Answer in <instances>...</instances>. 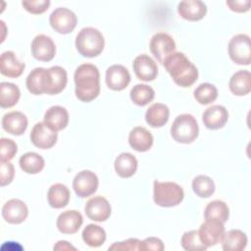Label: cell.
Here are the masks:
<instances>
[{"mask_svg": "<svg viewBox=\"0 0 251 251\" xmlns=\"http://www.w3.org/2000/svg\"><path fill=\"white\" fill-rule=\"evenodd\" d=\"M15 176V169L10 161L0 162V185L5 186L12 182Z\"/></svg>", "mask_w": 251, "mask_h": 251, "instance_id": "obj_40", "label": "cell"}, {"mask_svg": "<svg viewBox=\"0 0 251 251\" xmlns=\"http://www.w3.org/2000/svg\"><path fill=\"white\" fill-rule=\"evenodd\" d=\"M231 93L236 96H244L251 90V74L247 70H240L234 73L228 82Z\"/></svg>", "mask_w": 251, "mask_h": 251, "instance_id": "obj_25", "label": "cell"}, {"mask_svg": "<svg viewBox=\"0 0 251 251\" xmlns=\"http://www.w3.org/2000/svg\"><path fill=\"white\" fill-rule=\"evenodd\" d=\"M247 236L240 229H230L225 232L221 241L225 251H242L247 245Z\"/></svg>", "mask_w": 251, "mask_h": 251, "instance_id": "obj_28", "label": "cell"}, {"mask_svg": "<svg viewBox=\"0 0 251 251\" xmlns=\"http://www.w3.org/2000/svg\"><path fill=\"white\" fill-rule=\"evenodd\" d=\"M170 110L162 103L152 104L145 113V121L152 127H161L169 121Z\"/></svg>", "mask_w": 251, "mask_h": 251, "instance_id": "obj_26", "label": "cell"}, {"mask_svg": "<svg viewBox=\"0 0 251 251\" xmlns=\"http://www.w3.org/2000/svg\"><path fill=\"white\" fill-rule=\"evenodd\" d=\"M82 239L90 247H99L106 240L105 230L98 225L89 224L82 230Z\"/></svg>", "mask_w": 251, "mask_h": 251, "instance_id": "obj_33", "label": "cell"}, {"mask_svg": "<svg viewBox=\"0 0 251 251\" xmlns=\"http://www.w3.org/2000/svg\"><path fill=\"white\" fill-rule=\"evenodd\" d=\"M51 130L58 132L69 124V113L66 108L62 106H52L44 114L43 122Z\"/></svg>", "mask_w": 251, "mask_h": 251, "instance_id": "obj_22", "label": "cell"}, {"mask_svg": "<svg viewBox=\"0 0 251 251\" xmlns=\"http://www.w3.org/2000/svg\"><path fill=\"white\" fill-rule=\"evenodd\" d=\"M25 65L19 61L13 51H5L0 57V73L8 77H19Z\"/></svg>", "mask_w": 251, "mask_h": 251, "instance_id": "obj_23", "label": "cell"}, {"mask_svg": "<svg viewBox=\"0 0 251 251\" xmlns=\"http://www.w3.org/2000/svg\"><path fill=\"white\" fill-rule=\"evenodd\" d=\"M195 100L201 105H208L214 102L218 97V89L209 82L199 84L193 92Z\"/></svg>", "mask_w": 251, "mask_h": 251, "instance_id": "obj_36", "label": "cell"}, {"mask_svg": "<svg viewBox=\"0 0 251 251\" xmlns=\"http://www.w3.org/2000/svg\"><path fill=\"white\" fill-rule=\"evenodd\" d=\"M75 92L81 102H91L100 93V74L93 64H81L75 72Z\"/></svg>", "mask_w": 251, "mask_h": 251, "instance_id": "obj_2", "label": "cell"}, {"mask_svg": "<svg viewBox=\"0 0 251 251\" xmlns=\"http://www.w3.org/2000/svg\"><path fill=\"white\" fill-rule=\"evenodd\" d=\"M132 68L136 77L143 81H152L158 75L156 62L147 54L138 55L133 60Z\"/></svg>", "mask_w": 251, "mask_h": 251, "instance_id": "obj_16", "label": "cell"}, {"mask_svg": "<svg viewBox=\"0 0 251 251\" xmlns=\"http://www.w3.org/2000/svg\"><path fill=\"white\" fill-rule=\"evenodd\" d=\"M105 80L110 89L121 91L130 82V75L126 67L122 65H113L107 69Z\"/></svg>", "mask_w": 251, "mask_h": 251, "instance_id": "obj_17", "label": "cell"}, {"mask_svg": "<svg viewBox=\"0 0 251 251\" xmlns=\"http://www.w3.org/2000/svg\"><path fill=\"white\" fill-rule=\"evenodd\" d=\"M137 160L132 154L124 152L116 158L114 167L119 176L123 178H127L135 174L137 170Z\"/></svg>", "mask_w": 251, "mask_h": 251, "instance_id": "obj_27", "label": "cell"}, {"mask_svg": "<svg viewBox=\"0 0 251 251\" xmlns=\"http://www.w3.org/2000/svg\"><path fill=\"white\" fill-rule=\"evenodd\" d=\"M181 246L184 250L188 251H202L206 250L207 247L202 243L199 237L198 230L185 231L181 237Z\"/></svg>", "mask_w": 251, "mask_h": 251, "instance_id": "obj_37", "label": "cell"}, {"mask_svg": "<svg viewBox=\"0 0 251 251\" xmlns=\"http://www.w3.org/2000/svg\"><path fill=\"white\" fill-rule=\"evenodd\" d=\"M49 23L52 28L61 34H68L72 32L77 24L75 14L68 8L59 7L55 9L50 17Z\"/></svg>", "mask_w": 251, "mask_h": 251, "instance_id": "obj_8", "label": "cell"}, {"mask_svg": "<svg viewBox=\"0 0 251 251\" xmlns=\"http://www.w3.org/2000/svg\"><path fill=\"white\" fill-rule=\"evenodd\" d=\"M163 66L170 74L176 84L189 87L198 78L197 68L181 52H174L163 62Z\"/></svg>", "mask_w": 251, "mask_h": 251, "instance_id": "obj_3", "label": "cell"}, {"mask_svg": "<svg viewBox=\"0 0 251 251\" xmlns=\"http://www.w3.org/2000/svg\"><path fill=\"white\" fill-rule=\"evenodd\" d=\"M141 240L137 238H128L121 242H115L110 247L109 250H140Z\"/></svg>", "mask_w": 251, "mask_h": 251, "instance_id": "obj_41", "label": "cell"}, {"mask_svg": "<svg viewBox=\"0 0 251 251\" xmlns=\"http://www.w3.org/2000/svg\"><path fill=\"white\" fill-rule=\"evenodd\" d=\"M70 196V190L65 184L55 183L48 190L47 200L52 208L61 209L69 204Z\"/></svg>", "mask_w": 251, "mask_h": 251, "instance_id": "obj_29", "label": "cell"}, {"mask_svg": "<svg viewBox=\"0 0 251 251\" xmlns=\"http://www.w3.org/2000/svg\"><path fill=\"white\" fill-rule=\"evenodd\" d=\"M149 48L157 61L163 64L165 59L175 52L176 42L170 34L166 32H157L151 37Z\"/></svg>", "mask_w": 251, "mask_h": 251, "instance_id": "obj_9", "label": "cell"}, {"mask_svg": "<svg viewBox=\"0 0 251 251\" xmlns=\"http://www.w3.org/2000/svg\"><path fill=\"white\" fill-rule=\"evenodd\" d=\"M83 223L82 215L76 210H68L57 218V228L64 234H73L78 231Z\"/></svg>", "mask_w": 251, "mask_h": 251, "instance_id": "obj_18", "label": "cell"}, {"mask_svg": "<svg viewBox=\"0 0 251 251\" xmlns=\"http://www.w3.org/2000/svg\"><path fill=\"white\" fill-rule=\"evenodd\" d=\"M32 56L41 62L51 61L56 54V46L50 36L45 34L36 35L31 42Z\"/></svg>", "mask_w": 251, "mask_h": 251, "instance_id": "obj_13", "label": "cell"}, {"mask_svg": "<svg viewBox=\"0 0 251 251\" xmlns=\"http://www.w3.org/2000/svg\"><path fill=\"white\" fill-rule=\"evenodd\" d=\"M153 135L143 126L133 127L128 134V143L137 152H146L153 145Z\"/></svg>", "mask_w": 251, "mask_h": 251, "instance_id": "obj_24", "label": "cell"}, {"mask_svg": "<svg viewBox=\"0 0 251 251\" xmlns=\"http://www.w3.org/2000/svg\"><path fill=\"white\" fill-rule=\"evenodd\" d=\"M224 223L218 220H205L198 230L200 240L208 248L220 243L225 234Z\"/></svg>", "mask_w": 251, "mask_h": 251, "instance_id": "obj_11", "label": "cell"}, {"mask_svg": "<svg viewBox=\"0 0 251 251\" xmlns=\"http://www.w3.org/2000/svg\"><path fill=\"white\" fill-rule=\"evenodd\" d=\"M226 6L233 12L245 13L248 12L251 6L250 0H228L226 2Z\"/></svg>", "mask_w": 251, "mask_h": 251, "instance_id": "obj_43", "label": "cell"}, {"mask_svg": "<svg viewBox=\"0 0 251 251\" xmlns=\"http://www.w3.org/2000/svg\"><path fill=\"white\" fill-rule=\"evenodd\" d=\"M177 13L186 21L197 22L206 16L207 6L200 0H184L178 3Z\"/></svg>", "mask_w": 251, "mask_h": 251, "instance_id": "obj_19", "label": "cell"}, {"mask_svg": "<svg viewBox=\"0 0 251 251\" xmlns=\"http://www.w3.org/2000/svg\"><path fill=\"white\" fill-rule=\"evenodd\" d=\"M27 216V206L20 199H10L2 207V217L9 224H21L25 221Z\"/></svg>", "mask_w": 251, "mask_h": 251, "instance_id": "obj_15", "label": "cell"}, {"mask_svg": "<svg viewBox=\"0 0 251 251\" xmlns=\"http://www.w3.org/2000/svg\"><path fill=\"white\" fill-rule=\"evenodd\" d=\"M215 183L214 180L204 175L197 176L192 180V189L194 193L201 198H208L212 196L215 192Z\"/></svg>", "mask_w": 251, "mask_h": 251, "instance_id": "obj_35", "label": "cell"}, {"mask_svg": "<svg viewBox=\"0 0 251 251\" xmlns=\"http://www.w3.org/2000/svg\"><path fill=\"white\" fill-rule=\"evenodd\" d=\"M165 249L163 241L157 237H147L143 241H141V249L140 250H154V251H162Z\"/></svg>", "mask_w": 251, "mask_h": 251, "instance_id": "obj_42", "label": "cell"}, {"mask_svg": "<svg viewBox=\"0 0 251 251\" xmlns=\"http://www.w3.org/2000/svg\"><path fill=\"white\" fill-rule=\"evenodd\" d=\"M129 96L135 105L143 107L153 101L155 97V91L151 86L139 83L131 88Z\"/></svg>", "mask_w": 251, "mask_h": 251, "instance_id": "obj_34", "label": "cell"}, {"mask_svg": "<svg viewBox=\"0 0 251 251\" xmlns=\"http://www.w3.org/2000/svg\"><path fill=\"white\" fill-rule=\"evenodd\" d=\"M198 133L197 121L191 114L178 115L171 126V135L178 143H192L197 138Z\"/></svg>", "mask_w": 251, "mask_h": 251, "instance_id": "obj_6", "label": "cell"}, {"mask_svg": "<svg viewBox=\"0 0 251 251\" xmlns=\"http://www.w3.org/2000/svg\"><path fill=\"white\" fill-rule=\"evenodd\" d=\"M98 184L99 180L97 176L89 170H83L77 173L73 180V188L75 194L80 198L94 194L98 188Z\"/></svg>", "mask_w": 251, "mask_h": 251, "instance_id": "obj_10", "label": "cell"}, {"mask_svg": "<svg viewBox=\"0 0 251 251\" xmlns=\"http://www.w3.org/2000/svg\"><path fill=\"white\" fill-rule=\"evenodd\" d=\"M18 146L13 139L2 137L0 139V159L1 161H10L17 154Z\"/></svg>", "mask_w": 251, "mask_h": 251, "instance_id": "obj_38", "label": "cell"}, {"mask_svg": "<svg viewBox=\"0 0 251 251\" xmlns=\"http://www.w3.org/2000/svg\"><path fill=\"white\" fill-rule=\"evenodd\" d=\"M22 5L25 11L33 15H39L46 12L50 6L49 0H24Z\"/></svg>", "mask_w": 251, "mask_h": 251, "instance_id": "obj_39", "label": "cell"}, {"mask_svg": "<svg viewBox=\"0 0 251 251\" xmlns=\"http://www.w3.org/2000/svg\"><path fill=\"white\" fill-rule=\"evenodd\" d=\"M184 197L182 187L172 181L155 180L153 183L154 202L161 207H174L178 205Z\"/></svg>", "mask_w": 251, "mask_h": 251, "instance_id": "obj_5", "label": "cell"}, {"mask_svg": "<svg viewBox=\"0 0 251 251\" xmlns=\"http://www.w3.org/2000/svg\"><path fill=\"white\" fill-rule=\"evenodd\" d=\"M19 164L21 169L28 175L38 174L45 166L42 156L35 152H27L22 155L19 160Z\"/></svg>", "mask_w": 251, "mask_h": 251, "instance_id": "obj_30", "label": "cell"}, {"mask_svg": "<svg viewBox=\"0 0 251 251\" xmlns=\"http://www.w3.org/2000/svg\"><path fill=\"white\" fill-rule=\"evenodd\" d=\"M105 46V39L97 28L87 26L81 28L75 37V47L78 53L87 58L100 55Z\"/></svg>", "mask_w": 251, "mask_h": 251, "instance_id": "obj_4", "label": "cell"}, {"mask_svg": "<svg viewBox=\"0 0 251 251\" xmlns=\"http://www.w3.org/2000/svg\"><path fill=\"white\" fill-rule=\"evenodd\" d=\"M228 120V112L222 105H213L202 114L204 126L209 129H219L226 126Z\"/></svg>", "mask_w": 251, "mask_h": 251, "instance_id": "obj_20", "label": "cell"}, {"mask_svg": "<svg viewBox=\"0 0 251 251\" xmlns=\"http://www.w3.org/2000/svg\"><path fill=\"white\" fill-rule=\"evenodd\" d=\"M84 212L88 219L94 222H104L111 216L112 208L105 197L98 195L90 198L85 203Z\"/></svg>", "mask_w": 251, "mask_h": 251, "instance_id": "obj_12", "label": "cell"}, {"mask_svg": "<svg viewBox=\"0 0 251 251\" xmlns=\"http://www.w3.org/2000/svg\"><path fill=\"white\" fill-rule=\"evenodd\" d=\"M54 250H60V251H66V250H75V247H74L73 245H71L68 241L66 240H60L58 241L54 247H53Z\"/></svg>", "mask_w": 251, "mask_h": 251, "instance_id": "obj_44", "label": "cell"}, {"mask_svg": "<svg viewBox=\"0 0 251 251\" xmlns=\"http://www.w3.org/2000/svg\"><path fill=\"white\" fill-rule=\"evenodd\" d=\"M21 97L20 88L11 82L0 83V106L2 108H11L15 106Z\"/></svg>", "mask_w": 251, "mask_h": 251, "instance_id": "obj_32", "label": "cell"}, {"mask_svg": "<svg viewBox=\"0 0 251 251\" xmlns=\"http://www.w3.org/2000/svg\"><path fill=\"white\" fill-rule=\"evenodd\" d=\"M26 116L19 111H12L2 118V127L5 131L13 135H22L27 127Z\"/></svg>", "mask_w": 251, "mask_h": 251, "instance_id": "obj_21", "label": "cell"}, {"mask_svg": "<svg viewBox=\"0 0 251 251\" xmlns=\"http://www.w3.org/2000/svg\"><path fill=\"white\" fill-rule=\"evenodd\" d=\"M68 82V75L64 68L53 66L49 69L35 68L27 75L25 85L34 95L43 93L55 95L62 92Z\"/></svg>", "mask_w": 251, "mask_h": 251, "instance_id": "obj_1", "label": "cell"}, {"mask_svg": "<svg viewBox=\"0 0 251 251\" xmlns=\"http://www.w3.org/2000/svg\"><path fill=\"white\" fill-rule=\"evenodd\" d=\"M228 55L237 65L248 66L251 63L250 37L245 33L234 35L228 43Z\"/></svg>", "mask_w": 251, "mask_h": 251, "instance_id": "obj_7", "label": "cell"}, {"mask_svg": "<svg viewBox=\"0 0 251 251\" xmlns=\"http://www.w3.org/2000/svg\"><path fill=\"white\" fill-rule=\"evenodd\" d=\"M57 132L51 130L44 123L35 124L30 132L31 143L39 149H49L57 142Z\"/></svg>", "mask_w": 251, "mask_h": 251, "instance_id": "obj_14", "label": "cell"}, {"mask_svg": "<svg viewBox=\"0 0 251 251\" xmlns=\"http://www.w3.org/2000/svg\"><path fill=\"white\" fill-rule=\"evenodd\" d=\"M229 217V209L226 202L222 200H213L207 204L204 210L205 220H218L226 223Z\"/></svg>", "mask_w": 251, "mask_h": 251, "instance_id": "obj_31", "label": "cell"}]
</instances>
